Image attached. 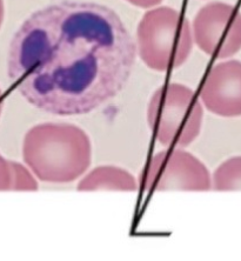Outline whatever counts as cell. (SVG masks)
Here are the masks:
<instances>
[{
	"label": "cell",
	"mask_w": 241,
	"mask_h": 261,
	"mask_svg": "<svg viewBox=\"0 0 241 261\" xmlns=\"http://www.w3.org/2000/svg\"><path fill=\"white\" fill-rule=\"evenodd\" d=\"M11 190L14 191H37V176L24 164L10 160Z\"/></svg>",
	"instance_id": "10"
},
{
	"label": "cell",
	"mask_w": 241,
	"mask_h": 261,
	"mask_svg": "<svg viewBox=\"0 0 241 261\" xmlns=\"http://www.w3.org/2000/svg\"><path fill=\"white\" fill-rule=\"evenodd\" d=\"M78 191H136L138 182L127 170L102 165L86 173L76 185Z\"/></svg>",
	"instance_id": "8"
},
{
	"label": "cell",
	"mask_w": 241,
	"mask_h": 261,
	"mask_svg": "<svg viewBox=\"0 0 241 261\" xmlns=\"http://www.w3.org/2000/svg\"><path fill=\"white\" fill-rule=\"evenodd\" d=\"M137 46L110 7L65 2L26 19L10 46L7 72L26 101L55 116H82L124 90Z\"/></svg>",
	"instance_id": "1"
},
{
	"label": "cell",
	"mask_w": 241,
	"mask_h": 261,
	"mask_svg": "<svg viewBox=\"0 0 241 261\" xmlns=\"http://www.w3.org/2000/svg\"><path fill=\"white\" fill-rule=\"evenodd\" d=\"M199 98L217 116L241 117V61L228 60L216 65L206 75Z\"/></svg>",
	"instance_id": "7"
},
{
	"label": "cell",
	"mask_w": 241,
	"mask_h": 261,
	"mask_svg": "<svg viewBox=\"0 0 241 261\" xmlns=\"http://www.w3.org/2000/svg\"><path fill=\"white\" fill-rule=\"evenodd\" d=\"M11 190V168L10 160L0 154V191Z\"/></svg>",
	"instance_id": "11"
},
{
	"label": "cell",
	"mask_w": 241,
	"mask_h": 261,
	"mask_svg": "<svg viewBox=\"0 0 241 261\" xmlns=\"http://www.w3.org/2000/svg\"><path fill=\"white\" fill-rule=\"evenodd\" d=\"M145 190L208 191L212 178L197 156L182 148H170L152 156L144 175Z\"/></svg>",
	"instance_id": "5"
},
{
	"label": "cell",
	"mask_w": 241,
	"mask_h": 261,
	"mask_svg": "<svg viewBox=\"0 0 241 261\" xmlns=\"http://www.w3.org/2000/svg\"><path fill=\"white\" fill-rule=\"evenodd\" d=\"M202 121L200 99L181 84L160 86L148 102V126L155 140L167 148L190 146L200 134Z\"/></svg>",
	"instance_id": "4"
},
{
	"label": "cell",
	"mask_w": 241,
	"mask_h": 261,
	"mask_svg": "<svg viewBox=\"0 0 241 261\" xmlns=\"http://www.w3.org/2000/svg\"><path fill=\"white\" fill-rule=\"evenodd\" d=\"M193 41L206 55L226 59L241 49V12L226 3H209L193 20Z\"/></svg>",
	"instance_id": "6"
},
{
	"label": "cell",
	"mask_w": 241,
	"mask_h": 261,
	"mask_svg": "<svg viewBox=\"0 0 241 261\" xmlns=\"http://www.w3.org/2000/svg\"><path fill=\"white\" fill-rule=\"evenodd\" d=\"M132 5L141 7V9H148V7H153L156 6L158 4H160L163 0H126Z\"/></svg>",
	"instance_id": "12"
},
{
	"label": "cell",
	"mask_w": 241,
	"mask_h": 261,
	"mask_svg": "<svg viewBox=\"0 0 241 261\" xmlns=\"http://www.w3.org/2000/svg\"><path fill=\"white\" fill-rule=\"evenodd\" d=\"M141 60L153 71L180 67L193 47V33L187 18L171 7H156L144 14L137 31Z\"/></svg>",
	"instance_id": "3"
},
{
	"label": "cell",
	"mask_w": 241,
	"mask_h": 261,
	"mask_svg": "<svg viewBox=\"0 0 241 261\" xmlns=\"http://www.w3.org/2000/svg\"><path fill=\"white\" fill-rule=\"evenodd\" d=\"M3 107H4V98H3V91L2 88H0V116H2Z\"/></svg>",
	"instance_id": "14"
},
{
	"label": "cell",
	"mask_w": 241,
	"mask_h": 261,
	"mask_svg": "<svg viewBox=\"0 0 241 261\" xmlns=\"http://www.w3.org/2000/svg\"><path fill=\"white\" fill-rule=\"evenodd\" d=\"M22 159L40 181L68 184L89 170L92 143L89 134L78 126L45 122L25 134Z\"/></svg>",
	"instance_id": "2"
},
{
	"label": "cell",
	"mask_w": 241,
	"mask_h": 261,
	"mask_svg": "<svg viewBox=\"0 0 241 261\" xmlns=\"http://www.w3.org/2000/svg\"><path fill=\"white\" fill-rule=\"evenodd\" d=\"M4 13H5V10H4V0H0V28H2L4 20Z\"/></svg>",
	"instance_id": "13"
},
{
	"label": "cell",
	"mask_w": 241,
	"mask_h": 261,
	"mask_svg": "<svg viewBox=\"0 0 241 261\" xmlns=\"http://www.w3.org/2000/svg\"><path fill=\"white\" fill-rule=\"evenodd\" d=\"M212 189L217 191L241 190V156L224 161L214 172Z\"/></svg>",
	"instance_id": "9"
}]
</instances>
